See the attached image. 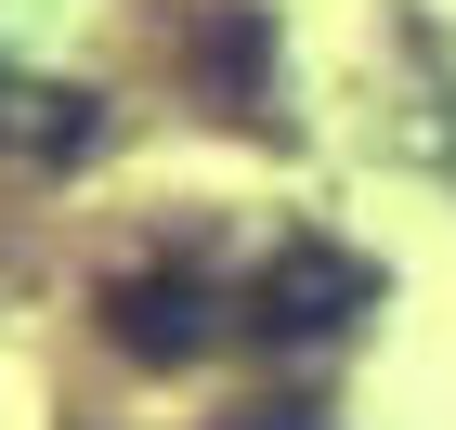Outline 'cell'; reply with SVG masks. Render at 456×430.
Returning a JSON list of instances; mask_svg holds the SVG:
<instances>
[{
  "label": "cell",
  "mask_w": 456,
  "mask_h": 430,
  "mask_svg": "<svg viewBox=\"0 0 456 430\" xmlns=\"http://www.w3.org/2000/svg\"><path fill=\"white\" fill-rule=\"evenodd\" d=\"M379 300H391V287H379V261L326 248V235H287V248L248 274L235 326H248V339H274V353H326V339H352Z\"/></svg>",
  "instance_id": "cell-1"
},
{
  "label": "cell",
  "mask_w": 456,
  "mask_h": 430,
  "mask_svg": "<svg viewBox=\"0 0 456 430\" xmlns=\"http://www.w3.org/2000/svg\"><path fill=\"white\" fill-rule=\"evenodd\" d=\"M222 326H235V300H222L196 261H170V274L143 261V274L105 287V339L131 365H196V353H222Z\"/></svg>",
  "instance_id": "cell-2"
},
{
  "label": "cell",
  "mask_w": 456,
  "mask_h": 430,
  "mask_svg": "<svg viewBox=\"0 0 456 430\" xmlns=\"http://www.w3.org/2000/svg\"><path fill=\"white\" fill-rule=\"evenodd\" d=\"M105 143V105L78 78H0V157L13 170H78Z\"/></svg>",
  "instance_id": "cell-3"
},
{
  "label": "cell",
  "mask_w": 456,
  "mask_h": 430,
  "mask_svg": "<svg viewBox=\"0 0 456 430\" xmlns=\"http://www.w3.org/2000/svg\"><path fill=\"white\" fill-rule=\"evenodd\" d=\"M248 430H326V418H314V404H261Z\"/></svg>",
  "instance_id": "cell-4"
}]
</instances>
